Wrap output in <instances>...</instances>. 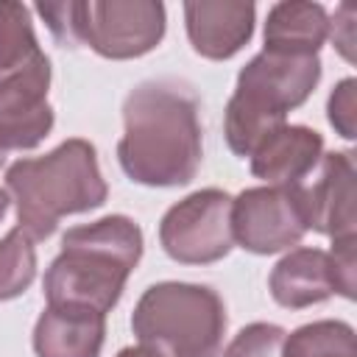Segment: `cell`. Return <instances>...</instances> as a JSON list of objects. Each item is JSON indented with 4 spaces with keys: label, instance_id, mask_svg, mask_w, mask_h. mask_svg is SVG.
I'll return each mask as SVG.
<instances>
[{
    "label": "cell",
    "instance_id": "obj_1",
    "mask_svg": "<svg viewBox=\"0 0 357 357\" xmlns=\"http://www.w3.org/2000/svg\"><path fill=\"white\" fill-rule=\"evenodd\" d=\"M117 159L123 173L137 184H190L204 162L201 100L195 89L178 78L137 84L123 100Z\"/></svg>",
    "mask_w": 357,
    "mask_h": 357
},
{
    "label": "cell",
    "instance_id": "obj_2",
    "mask_svg": "<svg viewBox=\"0 0 357 357\" xmlns=\"http://www.w3.org/2000/svg\"><path fill=\"white\" fill-rule=\"evenodd\" d=\"M142 257V229L126 215L67 229L61 251L45 273L47 304L84 307L106 315L123 296Z\"/></svg>",
    "mask_w": 357,
    "mask_h": 357
},
{
    "label": "cell",
    "instance_id": "obj_3",
    "mask_svg": "<svg viewBox=\"0 0 357 357\" xmlns=\"http://www.w3.org/2000/svg\"><path fill=\"white\" fill-rule=\"evenodd\" d=\"M6 187L17 206L20 229L31 240L50 237L67 215L98 209L109 192L95 145L81 137L61 142L45 156L14 162L6 173Z\"/></svg>",
    "mask_w": 357,
    "mask_h": 357
},
{
    "label": "cell",
    "instance_id": "obj_4",
    "mask_svg": "<svg viewBox=\"0 0 357 357\" xmlns=\"http://www.w3.org/2000/svg\"><path fill=\"white\" fill-rule=\"evenodd\" d=\"M50 61L42 53L31 11L0 0V145L6 153L39 145L53 128L47 103Z\"/></svg>",
    "mask_w": 357,
    "mask_h": 357
},
{
    "label": "cell",
    "instance_id": "obj_5",
    "mask_svg": "<svg viewBox=\"0 0 357 357\" xmlns=\"http://www.w3.org/2000/svg\"><path fill=\"white\" fill-rule=\"evenodd\" d=\"M321 81L318 56L257 53L237 75L234 92L226 103L223 131L237 156H251L254 148L284 126L290 109L301 106Z\"/></svg>",
    "mask_w": 357,
    "mask_h": 357
},
{
    "label": "cell",
    "instance_id": "obj_6",
    "mask_svg": "<svg viewBox=\"0 0 357 357\" xmlns=\"http://www.w3.org/2000/svg\"><path fill=\"white\" fill-rule=\"evenodd\" d=\"M131 329L139 346L162 357H220L226 307L206 284L159 282L139 296Z\"/></svg>",
    "mask_w": 357,
    "mask_h": 357
},
{
    "label": "cell",
    "instance_id": "obj_7",
    "mask_svg": "<svg viewBox=\"0 0 357 357\" xmlns=\"http://www.w3.org/2000/svg\"><path fill=\"white\" fill-rule=\"evenodd\" d=\"M45 25L61 47H89L103 59H137L165 36V6L153 0L39 3Z\"/></svg>",
    "mask_w": 357,
    "mask_h": 357
},
{
    "label": "cell",
    "instance_id": "obj_8",
    "mask_svg": "<svg viewBox=\"0 0 357 357\" xmlns=\"http://www.w3.org/2000/svg\"><path fill=\"white\" fill-rule=\"evenodd\" d=\"M231 195L223 190H198L173 204L159 223L165 254L184 265H209L223 259L234 245Z\"/></svg>",
    "mask_w": 357,
    "mask_h": 357
},
{
    "label": "cell",
    "instance_id": "obj_9",
    "mask_svg": "<svg viewBox=\"0 0 357 357\" xmlns=\"http://www.w3.org/2000/svg\"><path fill=\"white\" fill-rule=\"evenodd\" d=\"M231 231L251 254H276L298 245L307 220L298 187H251L231 201Z\"/></svg>",
    "mask_w": 357,
    "mask_h": 357
},
{
    "label": "cell",
    "instance_id": "obj_10",
    "mask_svg": "<svg viewBox=\"0 0 357 357\" xmlns=\"http://www.w3.org/2000/svg\"><path fill=\"white\" fill-rule=\"evenodd\" d=\"M354 153H324L318 167L301 181L298 198L307 220V231L337 237H354L357 226V190H354Z\"/></svg>",
    "mask_w": 357,
    "mask_h": 357
},
{
    "label": "cell",
    "instance_id": "obj_11",
    "mask_svg": "<svg viewBox=\"0 0 357 357\" xmlns=\"http://www.w3.org/2000/svg\"><path fill=\"white\" fill-rule=\"evenodd\" d=\"M254 14H257L254 3H237V0L184 3V22L192 50L212 61L231 59L251 39Z\"/></svg>",
    "mask_w": 357,
    "mask_h": 357
},
{
    "label": "cell",
    "instance_id": "obj_12",
    "mask_svg": "<svg viewBox=\"0 0 357 357\" xmlns=\"http://www.w3.org/2000/svg\"><path fill=\"white\" fill-rule=\"evenodd\" d=\"M324 156V137L307 126H279L268 134L251 159V173L268 187H293L301 184Z\"/></svg>",
    "mask_w": 357,
    "mask_h": 357
},
{
    "label": "cell",
    "instance_id": "obj_13",
    "mask_svg": "<svg viewBox=\"0 0 357 357\" xmlns=\"http://www.w3.org/2000/svg\"><path fill=\"white\" fill-rule=\"evenodd\" d=\"M106 337V315L84 307L47 304L33 326L36 357H98Z\"/></svg>",
    "mask_w": 357,
    "mask_h": 357
},
{
    "label": "cell",
    "instance_id": "obj_14",
    "mask_svg": "<svg viewBox=\"0 0 357 357\" xmlns=\"http://www.w3.org/2000/svg\"><path fill=\"white\" fill-rule=\"evenodd\" d=\"M268 290L279 307L304 310L326 301L335 290V271L329 251L321 248H293L271 271Z\"/></svg>",
    "mask_w": 357,
    "mask_h": 357
},
{
    "label": "cell",
    "instance_id": "obj_15",
    "mask_svg": "<svg viewBox=\"0 0 357 357\" xmlns=\"http://www.w3.org/2000/svg\"><path fill=\"white\" fill-rule=\"evenodd\" d=\"M329 36V17L324 6L304 0H284L268 11L265 50L287 56H318Z\"/></svg>",
    "mask_w": 357,
    "mask_h": 357
},
{
    "label": "cell",
    "instance_id": "obj_16",
    "mask_svg": "<svg viewBox=\"0 0 357 357\" xmlns=\"http://www.w3.org/2000/svg\"><path fill=\"white\" fill-rule=\"evenodd\" d=\"M282 357H357L354 329L343 321H312L284 337Z\"/></svg>",
    "mask_w": 357,
    "mask_h": 357
},
{
    "label": "cell",
    "instance_id": "obj_17",
    "mask_svg": "<svg viewBox=\"0 0 357 357\" xmlns=\"http://www.w3.org/2000/svg\"><path fill=\"white\" fill-rule=\"evenodd\" d=\"M36 276L33 240L17 226L0 240V301L22 296Z\"/></svg>",
    "mask_w": 357,
    "mask_h": 357
},
{
    "label": "cell",
    "instance_id": "obj_18",
    "mask_svg": "<svg viewBox=\"0 0 357 357\" xmlns=\"http://www.w3.org/2000/svg\"><path fill=\"white\" fill-rule=\"evenodd\" d=\"M284 329L276 324H248L226 346L223 357H282Z\"/></svg>",
    "mask_w": 357,
    "mask_h": 357
},
{
    "label": "cell",
    "instance_id": "obj_19",
    "mask_svg": "<svg viewBox=\"0 0 357 357\" xmlns=\"http://www.w3.org/2000/svg\"><path fill=\"white\" fill-rule=\"evenodd\" d=\"M326 112H329L332 128L343 139H351L354 131H357V81L354 78H343L332 89L329 103H326Z\"/></svg>",
    "mask_w": 357,
    "mask_h": 357
},
{
    "label": "cell",
    "instance_id": "obj_20",
    "mask_svg": "<svg viewBox=\"0 0 357 357\" xmlns=\"http://www.w3.org/2000/svg\"><path fill=\"white\" fill-rule=\"evenodd\" d=\"M332 271H335V290L343 298H354L357 287V237H337L332 240Z\"/></svg>",
    "mask_w": 357,
    "mask_h": 357
},
{
    "label": "cell",
    "instance_id": "obj_21",
    "mask_svg": "<svg viewBox=\"0 0 357 357\" xmlns=\"http://www.w3.org/2000/svg\"><path fill=\"white\" fill-rule=\"evenodd\" d=\"M354 17H357V6L340 3L329 22V36L346 61H354Z\"/></svg>",
    "mask_w": 357,
    "mask_h": 357
},
{
    "label": "cell",
    "instance_id": "obj_22",
    "mask_svg": "<svg viewBox=\"0 0 357 357\" xmlns=\"http://www.w3.org/2000/svg\"><path fill=\"white\" fill-rule=\"evenodd\" d=\"M117 357H162V354L148 346H128V349H120Z\"/></svg>",
    "mask_w": 357,
    "mask_h": 357
},
{
    "label": "cell",
    "instance_id": "obj_23",
    "mask_svg": "<svg viewBox=\"0 0 357 357\" xmlns=\"http://www.w3.org/2000/svg\"><path fill=\"white\" fill-rule=\"evenodd\" d=\"M6 209H8V192H6V190H0V220H3Z\"/></svg>",
    "mask_w": 357,
    "mask_h": 357
},
{
    "label": "cell",
    "instance_id": "obj_24",
    "mask_svg": "<svg viewBox=\"0 0 357 357\" xmlns=\"http://www.w3.org/2000/svg\"><path fill=\"white\" fill-rule=\"evenodd\" d=\"M6 156H8V153H6V151H3V145H0V165L6 162Z\"/></svg>",
    "mask_w": 357,
    "mask_h": 357
}]
</instances>
